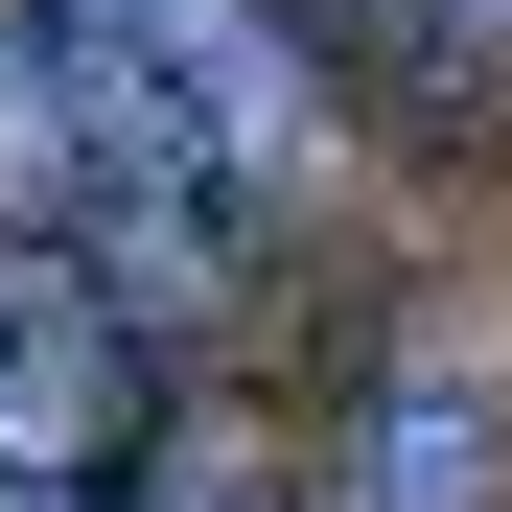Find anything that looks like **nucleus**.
I'll return each instance as SVG.
<instances>
[{"label":"nucleus","instance_id":"7ed1b4c3","mask_svg":"<svg viewBox=\"0 0 512 512\" xmlns=\"http://www.w3.org/2000/svg\"><path fill=\"white\" fill-rule=\"evenodd\" d=\"M466 443H489V419H466L443 373H419V396H373V489H350V512H466V489H489Z\"/></svg>","mask_w":512,"mask_h":512},{"label":"nucleus","instance_id":"f03ea898","mask_svg":"<svg viewBox=\"0 0 512 512\" xmlns=\"http://www.w3.org/2000/svg\"><path fill=\"white\" fill-rule=\"evenodd\" d=\"M140 396H163V350L70 280V256L0 233V489H70V512H94L117 443H140Z\"/></svg>","mask_w":512,"mask_h":512},{"label":"nucleus","instance_id":"20e7f679","mask_svg":"<svg viewBox=\"0 0 512 512\" xmlns=\"http://www.w3.org/2000/svg\"><path fill=\"white\" fill-rule=\"evenodd\" d=\"M280 24H303V47H373V70H466L512 0H280Z\"/></svg>","mask_w":512,"mask_h":512},{"label":"nucleus","instance_id":"f257e3e1","mask_svg":"<svg viewBox=\"0 0 512 512\" xmlns=\"http://www.w3.org/2000/svg\"><path fill=\"white\" fill-rule=\"evenodd\" d=\"M303 187H326V47L280 0H0V233L70 256L140 350L233 326Z\"/></svg>","mask_w":512,"mask_h":512}]
</instances>
